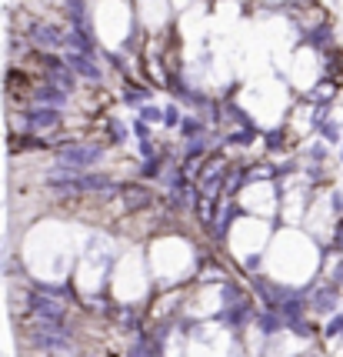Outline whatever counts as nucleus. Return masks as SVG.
I'll use <instances>...</instances> for the list:
<instances>
[{"label": "nucleus", "mask_w": 343, "mask_h": 357, "mask_svg": "<svg viewBox=\"0 0 343 357\" xmlns=\"http://www.w3.org/2000/svg\"><path fill=\"white\" fill-rule=\"evenodd\" d=\"M54 151H57V160H67V164H74L80 171L104 160V147H100V144H70V140H63Z\"/></svg>", "instance_id": "1"}, {"label": "nucleus", "mask_w": 343, "mask_h": 357, "mask_svg": "<svg viewBox=\"0 0 343 357\" xmlns=\"http://www.w3.org/2000/svg\"><path fill=\"white\" fill-rule=\"evenodd\" d=\"M27 307L40 321H47V324H63V317H67V307H63L61 301H54L50 294H31L27 297Z\"/></svg>", "instance_id": "2"}, {"label": "nucleus", "mask_w": 343, "mask_h": 357, "mask_svg": "<svg viewBox=\"0 0 343 357\" xmlns=\"http://www.w3.org/2000/svg\"><path fill=\"white\" fill-rule=\"evenodd\" d=\"M27 37H31V44L44 47V50H57V47L67 44V31L57 24H31Z\"/></svg>", "instance_id": "3"}, {"label": "nucleus", "mask_w": 343, "mask_h": 357, "mask_svg": "<svg viewBox=\"0 0 343 357\" xmlns=\"http://www.w3.org/2000/svg\"><path fill=\"white\" fill-rule=\"evenodd\" d=\"M24 124L31 130H50L61 124V107H47V104H33L24 110Z\"/></svg>", "instance_id": "4"}, {"label": "nucleus", "mask_w": 343, "mask_h": 357, "mask_svg": "<svg viewBox=\"0 0 343 357\" xmlns=\"http://www.w3.org/2000/svg\"><path fill=\"white\" fill-rule=\"evenodd\" d=\"M67 63H70V70L77 74V77L90 80V84H100L104 80V70L94 63V54H83V50H70L67 54Z\"/></svg>", "instance_id": "5"}, {"label": "nucleus", "mask_w": 343, "mask_h": 357, "mask_svg": "<svg viewBox=\"0 0 343 357\" xmlns=\"http://www.w3.org/2000/svg\"><path fill=\"white\" fill-rule=\"evenodd\" d=\"M33 100L37 104H47V107H67V100H70V93L57 87V84H37L33 87Z\"/></svg>", "instance_id": "6"}, {"label": "nucleus", "mask_w": 343, "mask_h": 357, "mask_svg": "<svg viewBox=\"0 0 343 357\" xmlns=\"http://www.w3.org/2000/svg\"><path fill=\"white\" fill-rule=\"evenodd\" d=\"M310 307L317 314H337V284H333V287H320V291H313Z\"/></svg>", "instance_id": "7"}, {"label": "nucleus", "mask_w": 343, "mask_h": 357, "mask_svg": "<svg viewBox=\"0 0 343 357\" xmlns=\"http://www.w3.org/2000/svg\"><path fill=\"white\" fill-rule=\"evenodd\" d=\"M67 47H70V50H83V54H94L90 31H87V27H74V31L67 33Z\"/></svg>", "instance_id": "8"}, {"label": "nucleus", "mask_w": 343, "mask_h": 357, "mask_svg": "<svg viewBox=\"0 0 343 357\" xmlns=\"http://www.w3.org/2000/svg\"><path fill=\"white\" fill-rule=\"evenodd\" d=\"M120 190L127 194V204H130V207H147V204H150V190L141 184H127V187H120Z\"/></svg>", "instance_id": "9"}, {"label": "nucleus", "mask_w": 343, "mask_h": 357, "mask_svg": "<svg viewBox=\"0 0 343 357\" xmlns=\"http://www.w3.org/2000/svg\"><path fill=\"white\" fill-rule=\"evenodd\" d=\"M307 40H310L317 50H327V47L333 44V31H330V24H320V27H313Z\"/></svg>", "instance_id": "10"}, {"label": "nucleus", "mask_w": 343, "mask_h": 357, "mask_svg": "<svg viewBox=\"0 0 343 357\" xmlns=\"http://www.w3.org/2000/svg\"><path fill=\"white\" fill-rule=\"evenodd\" d=\"M317 130H320V137H324V144H340L343 140V130H340V124H337V121H324V124L317 127Z\"/></svg>", "instance_id": "11"}, {"label": "nucleus", "mask_w": 343, "mask_h": 357, "mask_svg": "<svg viewBox=\"0 0 343 357\" xmlns=\"http://www.w3.org/2000/svg\"><path fill=\"white\" fill-rule=\"evenodd\" d=\"M67 10H70L74 27H87V3L83 0H67Z\"/></svg>", "instance_id": "12"}, {"label": "nucleus", "mask_w": 343, "mask_h": 357, "mask_svg": "<svg viewBox=\"0 0 343 357\" xmlns=\"http://www.w3.org/2000/svg\"><path fill=\"white\" fill-rule=\"evenodd\" d=\"M220 187H223V171H210L207 174V181H203V194H207V197H217V190Z\"/></svg>", "instance_id": "13"}, {"label": "nucleus", "mask_w": 343, "mask_h": 357, "mask_svg": "<svg viewBox=\"0 0 343 357\" xmlns=\"http://www.w3.org/2000/svg\"><path fill=\"white\" fill-rule=\"evenodd\" d=\"M203 151H207V140L193 137V144H187V154H184V167H190L197 157H203Z\"/></svg>", "instance_id": "14"}, {"label": "nucleus", "mask_w": 343, "mask_h": 357, "mask_svg": "<svg viewBox=\"0 0 343 357\" xmlns=\"http://www.w3.org/2000/svg\"><path fill=\"white\" fill-rule=\"evenodd\" d=\"M280 327H283V317L277 311H273V314H260V331H264V334H277Z\"/></svg>", "instance_id": "15"}, {"label": "nucleus", "mask_w": 343, "mask_h": 357, "mask_svg": "<svg viewBox=\"0 0 343 357\" xmlns=\"http://www.w3.org/2000/svg\"><path fill=\"white\" fill-rule=\"evenodd\" d=\"M324 337H343V314H330V324L324 327Z\"/></svg>", "instance_id": "16"}, {"label": "nucleus", "mask_w": 343, "mask_h": 357, "mask_svg": "<svg viewBox=\"0 0 343 357\" xmlns=\"http://www.w3.org/2000/svg\"><path fill=\"white\" fill-rule=\"evenodd\" d=\"M141 121H147V124H163V110L154 107V104H143V107H141Z\"/></svg>", "instance_id": "17"}, {"label": "nucleus", "mask_w": 343, "mask_h": 357, "mask_svg": "<svg viewBox=\"0 0 343 357\" xmlns=\"http://www.w3.org/2000/svg\"><path fill=\"white\" fill-rule=\"evenodd\" d=\"M180 130L193 140V137H200V134H203V124L197 121V117H184V121H180Z\"/></svg>", "instance_id": "18"}, {"label": "nucleus", "mask_w": 343, "mask_h": 357, "mask_svg": "<svg viewBox=\"0 0 343 357\" xmlns=\"http://www.w3.org/2000/svg\"><path fill=\"white\" fill-rule=\"evenodd\" d=\"M253 134H257V130H253V127H247V130H237V134H230V144H234V147H247L250 140H253Z\"/></svg>", "instance_id": "19"}, {"label": "nucleus", "mask_w": 343, "mask_h": 357, "mask_svg": "<svg viewBox=\"0 0 343 357\" xmlns=\"http://www.w3.org/2000/svg\"><path fill=\"white\" fill-rule=\"evenodd\" d=\"M143 177H160V157H147L143 160V167H141Z\"/></svg>", "instance_id": "20"}, {"label": "nucleus", "mask_w": 343, "mask_h": 357, "mask_svg": "<svg viewBox=\"0 0 343 357\" xmlns=\"http://www.w3.org/2000/svg\"><path fill=\"white\" fill-rule=\"evenodd\" d=\"M180 121H184V117H180V110L173 107H163V127H180Z\"/></svg>", "instance_id": "21"}, {"label": "nucleus", "mask_w": 343, "mask_h": 357, "mask_svg": "<svg viewBox=\"0 0 343 357\" xmlns=\"http://www.w3.org/2000/svg\"><path fill=\"white\" fill-rule=\"evenodd\" d=\"M310 157H313V160H327V144H313Z\"/></svg>", "instance_id": "22"}, {"label": "nucleus", "mask_w": 343, "mask_h": 357, "mask_svg": "<svg viewBox=\"0 0 343 357\" xmlns=\"http://www.w3.org/2000/svg\"><path fill=\"white\" fill-rule=\"evenodd\" d=\"M134 134H137L141 140L150 137V127H147V121H137V124H134Z\"/></svg>", "instance_id": "23"}, {"label": "nucleus", "mask_w": 343, "mask_h": 357, "mask_svg": "<svg viewBox=\"0 0 343 357\" xmlns=\"http://www.w3.org/2000/svg\"><path fill=\"white\" fill-rule=\"evenodd\" d=\"M330 204H333V211L343 218V190H333V197H330Z\"/></svg>", "instance_id": "24"}, {"label": "nucleus", "mask_w": 343, "mask_h": 357, "mask_svg": "<svg viewBox=\"0 0 343 357\" xmlns=\"http://www.w3.org/2000/svg\"><path fill=\"white\" fill-rule=\"evenodd\" d=\"M280 144H283V134H280V130H273V134H266V147H273V151H277Z\"/></svg>", "instance_id": "25"}, {"label": "nucleus", "mask_w": 343, "mask_h": 357, "mask_svg": "<svg viewBox=\"0 0 343 357\" xmlns=\"http://www.w3.org/2000/svg\"><path fill=\"white\" fill-rule=\"evenodd\" d=\"M330 278H333V284H337V287H343V261L333 267V274H330Z\"/></svg>", "instance_id": "26"}, {"label": "nucleus", "mask_w": 343, "mask_h": 357, "mask_svg": "<svg viewBox=\"0 0 343 357\" xmlns=\"http://www.w3.org/2000/svg\"><path fill=\"white\" fill-rule=\"evenodd\" d=\"M110 130H113V137H117V140H124V137H127L124 124H117V121H110Z\"/></svg>", "instance_id": "27"}, {"label": "nucleus", "mask_w": 343, "mask_h": 357, "mask_svg": "<svg viewBox=\"0 0 343 357\" xmlns=\"http://www.w3.org/2000/svg\"><path fill=\"white\" fill-rule=\"evenodd\" d=\"M141 154H143V157H154V144H150V137L141 140Z\"/></svg>", "instance_id": "28"}, {"label": "nucleus", "mask_w": 343, "mask_h": 357, "mask_svg": "<svg viewBox=\"0 0 343 357\" xmlns=\"http://www.w3.org/2000/svg\"><path fill=\"white\" fill-rule=\"evenodd\" d=\"M340 160H343V151H340Z\"/></svg>", "instance_id": "29"}]
</instances>
